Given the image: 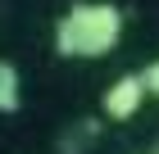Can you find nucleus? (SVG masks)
Returning a JSON list of instances; mask_svg holds the SVG:
<instances>
[{"label":"nucleus","mask_w":159,"mask_h":154,"mask_svg":"<svg viewBox=\"0 0 159 154\" xmlns=\"http://www.w3.org/2000/svg\"><path fill=\"white\" fill-rule=\"evenodd\" d=\"M123 41V9L114 0H77L55 23L59 59H105Z\"/></svg>","instance_id":"f257e3e1"},{"label":"nucleus","mask_w":159,"mask_h":154,"mask_svg":"<svg viewBox=\"0 0 159 154\" xmlns=\"http://www.w3.org/2000/svg\"><path fill=\"white\" fill-rule=\"evenodd\" d=\"M146 77L141 73H123V77H114L109 86H105V95H100V113L109 122H132L136 113H141V104H146Z\"/></svg>","instance_id":"f03ea898"},{"label":"nucleus","mask_w":159,"mask_h":154,"mask_svg":"<svg viewBox=\"0 0 159 154\" xmlns=\"http://www.w3.org/2000/svg\"><path fill=\"white\" fill-rule=\"evenodd\" d=\"M23 109V77L9 59H0V113H18Z\"/></svg>","instance_id":"7ed1b4c3"},{"label":"nucleus","mask_w":159,"mask_h":154,"mask_svg":"<svg viewBox=\"0 0 159 154\" xmlns=\"http://www.w3.org/2000/svg\"><path fill=\"white\" fill-rule=\"evenodd\" d=\"M141 77H146V91H150V95L159 100V59H150L146 68H141Z\"/></svg>","instance_id":"20e7f679"}]
</instances>
